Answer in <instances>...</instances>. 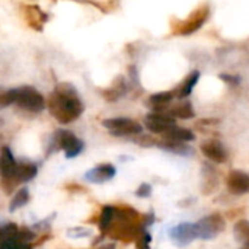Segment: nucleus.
Segmentation results:
<instances>
[{
  "label": "nucleus",
  "mask_w": 249,
  "mask_h": 249,
  "mask_svg": "<svg viewBox=\"0 0 249 249\" xmlns=\"http://www.w3.org/2000/svg\"><path fill=\"white\" fill-rule=\"evenodd\" d=\"M54 144L58 149L64 150L67 159L76 158L83 150V142L80 139H77L71 131H67V130H60L55 133Z\"/></svg>",
  "instance_id": "423d86ee"
},
{
  "label": "nucleus",
  "mask_w": 249,
  "mask_h": 249,
  "mask_svg": "<svg viewBox=\"0 0 249 249\" xmlns=\"http://www.w3.org/2000/svg\"><path fill=\"white\" fill-rule=\"evenodd\" d=\"M38 174V168L35 163L32 162H20L18 165V181L19 182H28L31 179H34Z\"/></svg>",
  "instance_id": "f3484780"
},
{
  "label": "nucleus",
  "mask_w": 249,
  "mask_h": 249,
  "mask_svg": "<svg viewBox=\"0 0 249 249\" xmlns=\"http://www.w3.org/2000/svg\"><path fill=\"white\" fill-rule=\"evenodd\" d=\"M228 190L233 196H244L249 193V175L242 171H232L226 179Z\"/></svg>",
  "instance_id": "9d476101"
},
{
  "label": "nucleus",
  "mask_w": 249,
  "mask_h": 249,
  "mask_svg": "<svg viewBox=\"0 0 249 249\" xmlns=\"http://www.w3.org/2000/svg\"><path fill=\"white\" fill-rule=\"evenodd\" d=\"M114 219H115V209L111 206H104L101 210V216H99V231L102 235L109 233Z\"/></svg>",
  "instance_id": "dca6fc26"
},
{
  "label": "nucleus",
  "mask_w": 249,
  "mask_h": 249,
  "mask_svg": "<svg viewBox=\"0 0 249 249\" xmlns=\"http://www.w3.org/2000/svg\"><path fill=\"white\" fill-rule=\"evenodd\" d=\"M163 139L165 140H172V142H181V143H190L196 139L194 133L188 128H184V127H172L169 131H166L163 134Z\"/></svg>",
  "instance_id": "4468645a"
},
{
  "label": "nucleus",
  "mask_w": 249,
  "mask_h": 249,
  "mask_svg": "<svg viewBox=\"0 0 249 249\" xmlns=\"http://www.w3.org/2000/svg\"><path fill=\"white\" fill-rule=\"evenodd\" d=\"M209 16V9H203V10H197L194 13V16H191L190 20L185 22V25H182V28L179 29V32L182 35H187V34H191L194 31H197L198 28H201V25L206 22Z\"/></svg>",
  "instance_id": "ddd939ff"
},
{
  "label": "nucleus",
  "mask_w": 249,
  "mask_h": 249,
  "mask_svg": "<svg viewBox=\"0 0 249 249\" xmlns=\"http://www.w3.org/2000/svg\"><path fill=\"white\" fill-rule=\"evenodd\" d=\"M150 242H152V236L147 232L140 233V236L137 238V249H149Z\"/></svg>",
  "instance_id": "a878e982"
},
{
  "label": "nucleus",
  "mask_w": 249,
  "mask_h": 249,
  "mask_svg": "<svg viewBox=\"0 0 249 249\" xmlns=\"http://www.w3.org/2000/svg\"><path fill=\"white\" fill-rule=\"evenodd\" d=\"M20 109H25L28 112H41L45 109V99L44 96L31 86H22L16 89V102Z\"/></svg>",
  "instance_id": "7ed1b4c3"
},
{
  "label": "nucleus",
  "mask_w": 249,
  "mask_h": 249,
  "mask_svg": "<svg viewBox=\"0 0 249 249\" xmlns=\"http://www.w3.org/2000/svg\"><path fill=\"white\" fill-rule=\"evenodd\" d=\"M241 249H249V247H242V248Z\"/></svg>",
  "instance_id": "7c9ffc66"
},
{
  "label": "nucleus",
  "mask_w": 249,
  "mask_h": 249,
  "mask_svg": "<svg viewBox=\"0 0 249 249\" xmlns=\"http://www.w3.org/2000/svg\"><path fill=\"white\" fill-rule=\"evenodd\" d=\"M117 174V169L112 163H101L85 174V179L92 184H104L111 181Z\"/></svg>",
  "instance_id": "1a4fd4ad"
},
{
  "label": "nucleus",
  "mask_w": 249,
  "mask_h": 249,
  "mask_svg": "<svg viewBox=\"0 0 249 249\" xmlns=\"http://www.w3.org/2000/svg\"><path fill=\"white\" fill-rule=\"evenodd\" d=\"M1 232V239H9V238H16L19 228L15 223H4L0 229Z\"/></svg>",
  "instance_id": "393cba45"
},
{
  "label": "nucleus",
  "mask_w": 249,
  "mask_h": 249,
  "mask_svg": "<svg viewBox=\"0 0 249 249\" xmlns=\"http://www.w3.org/2000/svg\"><path fill=\"white\" fill-rule=\"evenodd\" d=\"M124 93H125V82H124V77L120 76L118 79L114 80L109 89L104 90V98L112 102V101H118Z\"/></svg>",
  "instance_id": "a211bd4d"
},
{
  "label": "nucleus",
  "mask_w": 249,
  "mask_h": 249,
  "mask_svg": "<svg viewBox=\"0 0 249 249\" xmlns=\"http://www.w3.org/2000/svg\"><path fill=\"white\" fill-rule=\"evenodd\" d=\"M16 102V89H7L0 95V107L6 108Z\"/></svg>",
  "instance_id": "b1692460"
},
{
  "label": "nucleus",
  "mask_w": 249,
  "mask_h": 249,
  "mask_svg": "<svg viewBox=\"0 0 249 249\" xmlns=\"http://www.w3.org/2000/svg\"><path fill=\"white\" fill-rule=\"evenodd\" d=\"M47 107L51 115L60 124H70L76 121L85 109L83 102L79 99L76 89L69 83H60L55 86L54 92L48 99Z\"/></svg>",
  "instance_id": "f257e3e1"
},
{
  "label": "nucleus",
  "mask_w": 249,
  "mask_h": 249,
  "mask_svg": "<svg viewBox=\"0 0 249 249\" xmlns=\"http://www.w3.org/2000/svg\"><path fill=\"white\" fill-rule=\"evenodd\" d=\"M67 235H69V236H73V238H80V236H88V235H90V232L86 231V229L74 228V231H69Z\"/></svg>",
  "instance_id": "cd10ccee"
},
{
  "label": "nucleus",
  "mask_w": 249,
  "mask_h": 249,
  "mask_svg": "<svg viewBox=\"0 0 249 249\" xmlns=\"http://www.w3.org/2000/svg\"><path fill=\"white\" fill-rule=\"evenodd\" d=\"M169 114L175 118L190 120L194 117V109H193V105L190 102H179L169 111Z\"/></svg>",
  "instance_id": "4be33fe9"
},
{
  "label": "nucleus",
  "mask_w": 249,
  "mask_h": 249,
  "mask_svg": "<svg viewBox=\"0 0 249 249\" xmlns=\"http://www.w3.org/2000/svg\"><path fill=\"white\" fill-rule=\"evenodd\" d=\"M169 236H171L172 242L177 247H181V248L182 247H188L196 239H198L197 225L196 223H190V222H182V223L174 226L169 231Z\"/></svg>",
  "instance_id": "0eeeda50"
},
{
  "label": "nucleus",
  "mask_w": 249,
  "mask_h": 249,
  "mask_svg": "<svg viewBox=\"0 0 249 249\" xmlns=\"http://www.w3.org/2000/svg\"><path fill=\"white\" fill-rule=\"evenodd\" d=\"M29 201V190L26 187L18 190L13 196V198L10 200V206H9V212L13 213L19 209H22L26 203Z\"/></svg>",
  "instance_id": "412c9836"
},
{
  "label": "nucleus",
  "mask_w": 249,
  "mask_h": 249,
  "mask_svg": "<svg viewBox=\"0 0 249 249\" xmlns=\"http://www.w3.org/2000/svg\"><path fill=\"white\" fill-rule=\"evenodd\" d=\"M196 225H197L198 239L212 241L216 236H219V233H222L225 231L226 220L223 219V216L220 213H213V214H209V216L200 219L198 222H196Z\"/></svg>",
  "instance_id": "20e7f679"
},
{
  "label": "nucleus",
  "mask_w": 249,
  "mask_h": 249,
  "mask_svg": "<svg viewBox=\"0 0 249 249\" xmlns=\"http://www.w3.org/2000/svg\"><path fill=\"white\" fill-rule=\"evenodd\" d=\"M177 96V92H158L149 98V107H152L156 112H163V109L168 108V105L172 102V99Z\"/></svg>",
  "instance_id": "f8f14e48"
},
{
  "label": "nucleus",
  "mask_w": 249,
  "mask_h": 249,
  "mask_svg": "<svg viewBox=\"0 0 249 249\" xmlns=\"http://www.w3.org/2000/svg\"><path fill=\"white\" fill-rule=\"evenodd\" d=\"M152 196V187L149 184H142L137 190H136V197L139 198H149Z\"/></svg>",
  "instance_id": "bb28decb"
},
{
  "label": "nucleus",
  "mask_w": 249,
  "mask_h": 249,
  "mask_svg": "<svg viewBox=\"0 0 249 249\" xmlns=\"http://www.w3.org/2000/svg\"><path fill=\"white\" fill-rule=\"evenodd\" d=\"M102 125L115 137H128V136H137L142 134V124L131 120V118H108L102 121Z\"/></svg>",
  "instance_id": "39448f33"
},
{
  "label": "nucleus",
  "mask_w": 249,
  "mask_h": 249,
  "mask_svg": "<svg viewBox=\"0 0 249 249\" xmlns=\"http://www.w3.org/2000/svg\"><path fill=\"white\" fill-rule=\"evenodd\" d=\"M99 249H115V245L114 244H108V245H104L102 248Z\"/></svg>",
  "instance_id": "c756f323"
},
{
  "label": "nucleus",
  "mask_w": 249,
  "mask_h": 249,
  "mask_svg": "<svg viewBox=\"0 0 249 249\" xmlns=\"http://www.w3.org/2000/svg\"><path fill=\"white\" fill-rule=\"evenodd\" d=\"M158 146L162 150H166L169 153H175V155H181V156H188L193 155V149L190 146H187V143H181V142H172V140H165L159 142Z\"/></svg>",
  "instance_id": "2eb2a0df"
},
{
  "label": "nucleus",
  "mask_w": 249,
  "mask_h": 249,
  "mask_svg": "<svg viewBox=\"0 0 249 249\" xmlns=\"http://www.w3.org/2000/svg\"><path fill=\"white\" fill-rule=\"evenodd\" d=\"M144 125L149 131L155 134H165L172 127L177 125L175 117H172L169 112H152L144 118Z\"/></svg>",
  "instance_id": "6e6552de"
},
{
  "label": "nucleus",
  "mask_w": 249,
  "mask_h": 249,
  "mask_svg": "<svg viewBox=\"0 0 249 249\" xmlns=\"http://www.w3.org/2000/svg\"><path fill=\"white\" fill-rule=\"evenodd\" d=\"M18 162L13 158L12 150L7 146L1 147V163H0V171H1V188L6 194H10L18 184H20L18 181Z\"/></svg>",
  "instance_id": "f03ea898"
},
{
  "label": "nucleus",
  "mask_w": 249,
  "mask_h": 249,
  "mask_svg": "<svg viewBox=\"0 0 249 249\" xmlns=\"http://www.w3.org/2000/svg\"><path fill=\"white\" fill-rule=\"evenodd\" d=\"M198 79H200V71H193V73L182 82V85L178 88L177 96L181 98V99H182V98H187V96L193 92V89L196 88Z\"/></svg>",
  "instance_id": "aec40b11"
},
{
  "label": "nucleus",
  "mask_w": 249,
  "mask_h": 249,
  "mask_svg": "<svg viewBox=\"0 0 249 249\" xmlns=\"http://www.w3.org/2000/svg\"><path fill=\"white\" fill-rule=\"evenodd\" d=\"M0 249H32V245L19 238H9L0 241Z\"/></svg>",
  "instance_id": "5701e85b"
},
{
  "label": "nucleus",
  "mask_w": 249,
  "mask_h": 249,
  "mask_svg": "<svg viewBox=\"0 0 249 249\" xmlns=\"http://www.w3.org/2000/svg\"><path fill=\"white\" fill-rule=\"evenodd\" d=\"M200 149L203 155L214 163H225L228 160V152L223 147V144L217 140H207L201 144Z\"/></svg>",
  "instance_id": "9b49d317"
},
{
  "label": "nucleus",
  "mask_w": 249,
  "mask_h": 249,
  "mask_svg": "<svg viewBox=\"0 0 249 249\" xmlns=\"http://www.w3.org/2000/svg\"><path fill=\"white\" fill-rule=\"evenodd\" d=\"M233 235L242 247H249V220L239 219L233 226Z\"/></svg>",
  "instance_id": "6ab92c4d"
},
{
  "label": "nucleus",
  "mask_w": 249,
  "mask_h": 249,
  "mask_svg": "<svg viewBox=\"0 0 249 249\" xmlns=\"http://www.w3.org/2000/svg\"><path fill=\"white\" fill-rule=\"evenodd\" d=\"M220 77L225 79V80H228V83H238L239 82V77H232V76H226V74H223Z\"/></svg>",
  "instance_id": "c85d7f7f"
}]
</instances>
